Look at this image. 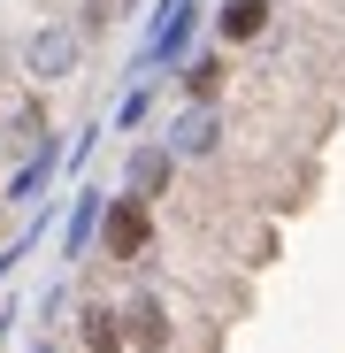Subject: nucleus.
I'll use <instances>...</instances> for the list:
<instances>
[{"instance_id": "obj_1", "label": "nucleus", "mask_w": 345, "mask_h": 353, "mask_svg": "<svg viewBox=\"0 0 345 353\" xmlns=\"http://www.w3.org/2000/svg\"><path fill=\"white\" fill-rule=\"evenodd\" d=\"M146 246H154V200H138V192L107 200V215H100V254H107V261H146Z\"/></svg>"}, {"instance_id": "obj_2", "label": "nucleus", "mask_w": 345, "mask_h": 353, "mask_svg": "<svg viewBox=\"0 0 345 353\" xmlns=\"http://www.w3.org/2000/svg\"><path fill=\"white\" fill-rule=\"evenodd\" d=\"M77 54H85V39H77L70 23H46V31H31L23 62H31V77H39V85H62V77L77 70Z\"/></svg>"}, {"instance_id": "obj_3", "label": "nucleus", "mask_w": 345, "mask_h": 353, "mask_svg": "<svg viewBox=\"0 0 345 353\" xmlns=\"http://www.w3.org/2000/svg\"><path fill=\"white\" fill-rule=\"evenodd\" d=\"M215 146H222V115L215 108H185L177 123H169V154L177 161H207Z\"/></svg>"}, {"instance_id": "obj_4", "label": "nucleus", "mask_w": 345, "mask_h": 353, "mask_svg": "<svg viewBox=\"0 0 345 353\" xmlns=\"http://www.w3.org/2000/svg\"><path fill=\"white\" fill-rule=\"evenodd\" d=\"M269 16H276V0H222V8H215V39L222 46H246V39L269 31Z\"/></svg>"}, {"instance_id": "obj_5", "label": "nucleus", "mask_w": 345, "mask_h": 353, "mask_svg": "<svg viewBox=\"0 0 345 353\" xmlns=\"http://www.w3.org/2000/svg\"><path fill=\"white\" fill-rule=\"evenodd\" d=\"M123 338H131L138 353H161V345H169V307L154 300V292H138V300L123 307Z\"/></svg>"}, {"instance_id": "obj_6", "label": "nucleus", "mask_w": 345, "mask_h": 353, "mask_svg": "<svg viewBox=\"0 0 345 353\" xmlns=\"http://www.w3.org/2000/svg\"><path fill=\"white\" fill-rule=\"evenodd\" d=\"M169 176H177V154H169V146H131V192L138 200H161Z\"/></svg>"}, {"instance_id": "obj_7", "label": "nucleus", "mask_w": 345, "mask_h": 353, "mask_svg": "<svg viewBox=\"0 0 345 353\" xmlns=\"http://www.w3.org/2000/svg\"><path fill=\"white\" fill-rule=\"evenodd\" d=\"M100 215H107V200H100V192H77V208H70V230H62V254H70V261H85V246H92Z\"/></svg>"}, {"instance_id": "obj_8", "label": "nucleus", "mask_w": 345, "mask_h": 353, "mask_svg": "<svg viewBox=\"0 0 345 353\" xmlns=\"http://www.w3.org/2000/svg\"><path fill=\"white\" fill-rule=\"evenodd\" d=\"M222 77H230L222 54H200V62H185V92H192V108H215V100H222Z\"/></svg>"}, {"instance_id": "obj_9", "label": "nucleus", "mask_w": 345, "mask_h": 353, "mask_svg": "<svg viewBox=\"0 0 345 353\" xmlns=\"http://www.w3.org/2000/svg\"><path fill=\"white\" fill-rule=\"evenodd\" d=\"M115 323H123V315H107V307H85V330H77V338H85V353H123L131 338L115 330Z\"/></svg>"}, {"instance_id": "obj_10", "label": "nucleus", "mask_w": 345, "mask_h": 353, "mask_svg": "<svg viewBox=\"0 0 345 353\" xmlns=\"http://www.w3.org/2000/svg\"><path fill=\"white\" fill-rule=\"evenodd\" d=\"M54 161H62V154H54L46 139H39V154L16 169V185H8V200H31V192H46V176H54Z\"/></svg>"}, {"instance_id": "obj_11", "label": "nucleus", "mask_w": 345, "mask_h": 353, "mask_svg": "<svg viewBox=\"0 0 345 353\" xmlns=\"http://www.w3.org/2000/svg\"><path fill=\"white\" fill-rule=\"evenodd\" d=\"M146 108H154V92H146V85H138V92H131V100H123V108H115V123H123V131H138V123H146Z\"/></svg>"}]
</instances>
